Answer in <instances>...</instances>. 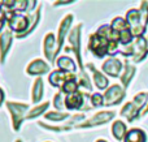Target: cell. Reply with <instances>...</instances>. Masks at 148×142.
I'll list each match as a JSON object with an SVG mask.
<instances>
[{"instance_id": "obj_1", "label": "cell", "mask_w": 148, "mask_h": 142, "mask_svg": "<svg viewBox=\"0 0 148 142\" xmlns=\"http://www.w3.org/2000/svg\"><path fill=\"white\" fill-rule=\"evenodd\" d=\"M147 98H148V93H140L134 98L133 102H129L127 104H125V107L122 108L121 111V115L125 116L129 121H134L138 116L139 111L140 108L146 104L147 102Z\"/></svg>"}, {"instance_id": "obj_2", "label": "cell", "mask_w": 148, "mask_h": 142, "mask_svg": "<svg viewBox=\"0 0 148 142\" xmlns=\"http://www.w3.org/2000/svg\"><path fill=\"white\" fill-rule=\"evenodd\" d=\"M5 20H8L10 30L17 31L18 35H20V34H23L29 29L27 26H30L29 25V22H30L29 17L22 16V14H17V13H14V12L5 13Z\"/></svg>"}, {"instance_id": "obj_3", "label": "cell", "mask_w": 148, "mask_h": 142, "mask_svg": "<svg viewBox=\"0 0 148 142\" xmlns=\"http://www.w3.org/2000/svg\"><path fill=\"white\" fill-rule=\"evenodd\" d=\"M108 46H109V41L104 37L95 34V35H91V38H90L88 47L97 57H103L105 54H108Z\"/></svg>"}, {"instance_id": "obj_4", "label": "cell", "mask_w": 148, "mask_h": 142, "mask_svg": "<svg viewBox=\"0 0 148 142\" xmlns=\"http://www.w3.org/2000/svg\"><path fill=\"white\" fill-rule=\"evenodd\" d=\"M7 107L9 108L10 114H12L13 117V127H14L16 130L20 129L21 121H22L23 114L26 112V110L29 108L27 104H18V103H12V102H8Z\"/></svg>"}, {"instance_id": "obj_5", "label": "cell", "mask_w": 148, "mask_h": 142, "mask_svg": "<svg viewBox=\"0 0 148 142\" xmlns=\"http://www.w3.org/2000/svg\"><path fill=\"white\" fill-rule=\"evenodd\" d=\"M125 97V90L120 88L118 85H113L107 90L104 95V104L105 106H113V104L120 103Z\"/></svg>"}, {"instance_id": "obj_6", "label": "cell", "mask_w": 148, "mask_h": 142, "mask_svg": "<svg viewBox=\"0 0 148 142\" xmlns=\"http://www.w3.org/2000/svg\"><path fill=\"white\" fill-rule=\"evenodd\" d=\"M134 47V61H142V60L146 57V55L148 54V48H147V39L140 37V38H136L135 43L133 44Z\"/></svg>"}, {"instance_id": "obj_7", "label": "cell", "mask_w": 148, "mask_h": 142, "mask_svg": "<svg viewBox=\"0 0 148 142\" xmlns=\"http://www.w3.org/2000/svg\"><path fill=\"white\" fill-rule=\"evenodd\" d=\"M114 116V112H109V111H104V112H99L96 114L92 119H88V121L79 124L81 128H86V127H94V125H99V124H104V123L109 121L112 117Z\"/></svg>"}, {"instance_id": "obj_8", "label": "cell", "mask_w": 148, "mask_h": 142, "mask_svg": "<svg viewBox=\"0 0 148 142\" xmlns=\"http://www.w3.org/2000/svg\"><path fill=\"white\" fill-rule=\"evenodd\" d=\"M79 33H81V25L75 26L72 30V33H70V35H69V42H70V44H72V48L74 50V52H75L78 63L82 68V59H81V52H79V46H81V35H79Z\"/></svg>"}, {"instance_id": "obj_9", "label": "cell", "mask_w": 148, "mask_h": 142, "mask_svg": "<svg viewBox=\"0 0 148 142\" xmlns=\"http://www.w3.org/2000/svg\"><path fill=\"white\" fill-rule=\"evenodd\" d=\"M121 69H122V63L116 57H110L103 64V70L112 77H117L120 74Z\"/></svg>"}, {"instance_id": "obj_10", "label": "cell", "mask_w": 148, "mask_h": 142, "mask_svg": "<svg viewBox=\"0 0 148 142\" xmlns=\"http://www.w3.org/2000/svg\"><path fill=\"white\" fill-rule=\"evenodd\" d=\"M74 76L73 74H69V73H66L65 74L64 72H61V70H55V72L51 73V76H49V82H51L52 86H56V88H59V86H64V83L66 82V81L69 80H74Z\"/></svg>"}, {"instance_id": "obj_11", "label": "cell", "mask_w": 148, "mask_h": 142, "mask_svg": "<svg viewBox=\"0 0 148 142\" xmlns=\"http://www.w3.org/2000/svg\"><path fill=\"white\" fill-rule=\"evenodd\" d=\"M72 21H73V16H72V14H68L66 17L62 20L61 25H60V29H59V39H57V52H59L60 48L62 47V43H64V38H65V35H66V33L69 31Z\"/></svg>"}, {"instance_id": "obj_12", "label": "cell", "mask_w": 148, "mask_h": 142, "mask_svg": "<svg viewBox=\"0 0 148 142\" xmlns=\"http://www.w3.org/2000/svg\"><path fill=\"white\" fill-rule=\"evenodd\" d=\"M53 46H55V37H53V34L49 33L48 35L46 37V41H44V52H46L47 59L51 63L53 61L55 56H56V54H57L56 47H53Z\"/></svg>"}, {"instance_id": "obj_13", "label": "cell", "mask_w": 148, "mask_h": 142, "mask_svg": "<svg viewBox=\"0 0 148 142\" xmlns=\"http://www.w3.org/2000/svg\"><path fill=\"white\" fill-rule=\"evenodd\" d=\"M83 95L79 94L78 91L73 94H68L66 98H65V106L68 107L69 110H77V108H81L82 103H83Z\"/></svg>"}, {"instance_id": "obj_14", "label": "cell", "mask_w": 148, "mask_h": 142, "mask_svg": "<svg viewBox=\"0 0 148 142\" xmlns=\"http://www.w3.org/2000/svg\"><path fill=\"white\" fill-rule=\"evenodd\" d=\"M49 70V67L43 61V60H34L27 67V72L30 74H43Z\"/></svg>"}, {"instance_id": "obj_15", "label": "cell", "mask_w": 148, "mask_h": 142, "mask_svg": "<svg viewBox=\"0 0 148 142\" xmlns=\"http://www.w3.org/2000/svg\"><path fill=\"white\" fill-rule=\"evenodd\" d=\"M12 43V34L10 31H4V33L0 35V51H1V61H4L5 55H7L9 46Z\"/></svg>"}, {"instance_id": "obj_16", "label": "cell", "mask_w": 148, "mask_h": 142, "mask_svg": "<svg viewBox=\"0 0 148 142\" xmlns=\"http://www.w3.org/2000/svg\"><path fill=\"white\" fill-rule=\"evenodd\" d=\"M125 142H146V133L140 129H130L126 133Z\"/></svg>"}, {"instance_id": "obj_17", "label": "cell", "mask_w": 148, "mask_h": 142, "mask_svg": "<svg viewBox=\"0 0 148 142\" xmlns=\"http://www.w3.org/2000/svg\"><path fill=\"white\" fill-rule=\"evenodd\" d=\"M57 67L60 68L61 72H68V73L75 72V64H74V61L66 56L59 57V60H57Z\"/></svg>"}, {"instance_id": "obj_18", "label": "cell", "mask_w": 148, "mask_h": 142, "mask_svg": "<svg viewBox=\"0 0 148 142\" xmlns=\"http://www.w3.org/2000/svg\"><path fill=\"white\" fill-rule=\"evenodd\" d=\"M112 133H113V136L116 137V140L121 141L123 137H126V125L123 124L122 121L117 120V121L113 124V127H112Z\"/></svg>"}, {"instance_id": "obj_19", "label": "cell", "mask_w": 148, "mask_h": 142, "mask_svg": "<svg viewBox=\"0 0 148 142\" xmlns=\"http://www.w3.org/2000/svg\"><path fill=\"white\" fill-rule=\"evenodd\" d=\"M87 67H88L90 69H91L92 72H94V81H95V85H96L99 89H105V88H107V86H108V80H107V78H105L100 72H97V70L95 69V68L92 67L91 64H88Z\"/></svg>"}, {"instance_id": "obj_20", "label": "cell", "mask_w": 148, "mask_h": 142, "mask_svg": "<svg viewBox=\"0 0 148 142\" xmlns=\"http://www.w3.org/2000/svg\"><path fill=\"white\" fill-rule=\"evenodd\" d=\"M110 28H112V30L117 31V33H121V31L126 30V29H130V26H129L127 21H125L123 18L116 17L114 20L112 21V26H110Z\"/></svg>"}, {"instance_id": "obj_21", "label": "cell", "mask_w": 148, "mask_h": 142, "mask_svg": "<svg viewBox=\"0 0 148 142\" xmlns=\"http://www.w3.org/2000/svg\"><path fill=\"white\" fill-rule=\"evenodd\" d=\"M42 95H43V81L40 78L35 81V85H34V90H33V102L36 103V102L40 101Z\"/></svg>"}, {"instance_id": "obj_22", "label": "cell", "mask_w": 148, "mask_h": 142, "mask_svg": "<svg viewBox=\"0 0 148 142\" xmlns=\"http://www.w3.org/2000/svg\"><path fill=\"white\" fill-rule=\"evenodd\" d=\"M134 72H135V68H134L133 65H130V64H127V63H126V67H125V73H123V74L121 76V81H122V83H123V86H125V88L129 85V82H130V80H131V78H133Z\"/></svg>"}, {"instance_id": "obj_23", "label": "cell", "mask_w": 148, "mask_h": 142, "mask_svg": "<svg viewBox=\"0 0 148 142\" xmlns=\"http://www.w3.org/2000/svg\"><path fill=\"white\" fill-rule=\"evenodd\" d=\"M140 17H142V26L144 29H147V23H148V3H142L140 7Z\"/></svg>"}, {"instance_id": "obj_24", "label": "cell", "mask_w": 148, "mask_h": 142, "mask_svg": "<svg viewBox=\"0 0 148 142\" xmlns=\"http://www.w3.org/2000/svg\"><path fill=\"white\" fill-rule=\"evenodd\" d=\"M77 89H78V86H77L75 80H69V81H66V82L64 83V86H62V91H64V93H66V94L77 93Z\"/></svg>"}, {"instance_id": "obj_25", "label": "cell", "mask_w": 148, "mask_h": 142, "mask_svg": "<svg viewBox=\"0 0 148 142\" xmlns=\"http://www.w3.org/2000/svg\"><path fill=\"white\" fill-rule=\"evenodd\" d=\"M49 107V103L48 102H46V103H43L42 106H39V107H35V108L33 110V111H30L29 112V115H27V119H33V117H35V116H38V115H40V114H43L44 112V110H47Z\"/></svg>"}, {"instance_id": "obj_26", "label": "cell", "mask_w": 148, "mask_h": 142, "mask_svg": "<svg viewBox=\"0 0 148 142\" xmlns=\"http://www.w3.org/2000/svg\"><path fill=\"white\" fill-rule=\"evenodd\" d=\"M131 41H133V33L130 29H126L120 33V42L122 44H129L131 43Z\"/></svg>"}, {"instance_id": "obj_27", "label": "cell", "mask_w": 148, "mask_h": 142, "mask_svg": "<svg viewBox=\"0 0 148 142\" xmlns=\"http://www.w3.org/2000/svg\"><path fill=\"white\" fill-rule=\"evenodd\" d=\"M69 116L68 114H61V112H49V114H46V119L53 120V121H60V120H64Z\"/></svg>"}, {"instance_id": "obj_28", "label": "cell", "mask_w": 148, "mask_h": 142, "mask_svg": "<svg viewBox=\"0 0 148 142\" xmlns=\"http://www.w3.org/2000/svg\"><path fill=\"white\" fill-rule=\"evenodd\" d=\"M103 97L100 95V94H94V95L91 97V103H92V106H95V107H99V106H101V104H104V101H103Z\"/></svg>"}, {"instance_id": "obj_29", "label": "cell", "mask_w": 148, "mask_h": 142, "mask_svg": "<svg viewBox=\"0 0 148 142\" xmlns=\"http://www.w3.org/2000/svg\"><path fill=\"white\" fill-rule=\"evenodd\" d=\"M62 101H65V99H62L61 93L56 94V97H55V107L57 110H62V106H64V102Z\"/></svg>"}, {"instance_id": "obj_30", "label": "cell", "mask_w": 148, "mask_h": 142, "mask_svg": "<svg viewBox=\"0 0 148 142\" xmlns=\"http://www.w3.org/2000/svg\"><path fill=\"white\" fill-rule=\"evenodd\" d=\"M4 20H5V13L3 12V10H0V29L4 25Z\"/></svg>"}, {"instance_id": "obj_31", "label": "cell", "mask_w": 148, "mask_h": 142, "mask_svg": "<svg viewBox=\"0 0 148 142\" xmlns=\"http://www.w3.org/2000/svg\"><path fill=\"white\" fill-rule=\"evenodd\" d=\"M3 99H4V94H3V90L0 89V106H1V103H3Z\"/></svg>"}, {"instance_id": "obj_32", "label": "cell", "mask_w": 148, "mask_h": 142, "mask_svg": "<svg viewBox=\"0 0 148 142\" xmlns=\"http://www.w3.org/2000/svg\"><path fill=\"white\" fill-rule=\"evenodd\" d=\"M147 112H148V106H147V108H146V111H144V112H143V115H146V114H147Z\"/></svg>"}, {"instance_id": "obj_33", "label": "cell", "mask_w": 148, "mask_h": 142, "mask_svg": "<svg viewBox=\"0 0 148 142\" xmlns=\"http://www.w3.org/2000/svg\"><path fill=\"white\" fill-rule=\"evenodd\" d=\"M96 142H107V141H104V140H99V141H96Z\"/></svg>"}, {"instance_id": "obj_34", "label": "cell", "mask_w": 148, "mask_h": 142, "mask_svg": "<svg viewBox=\"0 0 148 142\" xmlns=\"http://www.w3.org/2000/svg\"><path fill=\"white\" fill-rule=\"evenodd\" d=\"M147 48H148V41H147Z\"/></svg>"}]
</instances>
